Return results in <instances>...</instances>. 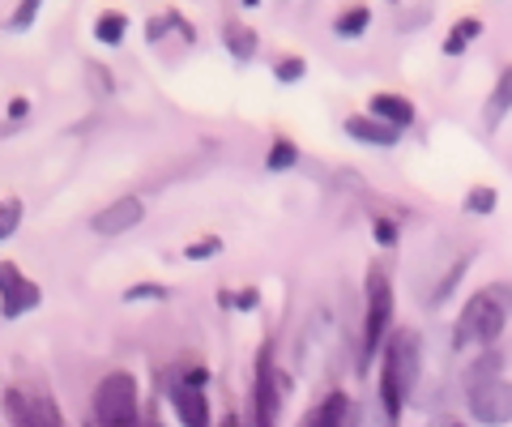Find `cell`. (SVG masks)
I'll return each mask as SVG.
<instances>
[{
	"instance_id": "cell-7",
	"label": "cell",
	"mask_w": 512,
	"mask_h": 427,
	"mask_svg": "<svg viewBox=\"0 0 512 427\" xmlns=\"http://www.w3.org/2000/svg\"><path fill=\"white\" fill-rule=\"evenodd\" d=\"M0 287H5V321H18L22 312H30L43 299V291L13 261H0Z\"/></svg>"
},
{
	"instance_id": "cell-17",
	"label": "cell",
	"mask_w": 512,
	"mask_h": 427,
	"mask_svg": "<svg viewBox=\"0 0 512 427\" xmlns=\"http://www.w3.org/2000/svg\"><path fill=\"white\" fill-rule=\"evenodd\" d=\"M367 26H372V9L367 5H355V9H346L338 22H333V30H338L342 39H359V35H367Z\"/></svg>"
},
{
	"instance_id": "cell-10",
	"label": "cell",
	"mask_w": 512,
	"mask_h": 427,
	"mask_svg": "<svg viewBox=\"0 0 512 427\" xmlns=\"http://www.w3.org/2000/svg\"><path fill=\"white\" fill-rule=\"evenodd\" d=\"M141 218H146V205H141V197H120V201H111L107 210L94 214L90 231H99V235H120V231H133Z\"/></svg>"
},
{
	"instance_id": "cell-23",
	"label": "cell",
	"mask_w": 512,
	"mask_h": 427,
	"mask_svg": "<svg viewBox=\"0 0 512 427\" xmlns=\"http://www.w3.org/2000/svg\"><path fill=\"white\" fill-rule=\"evenodd\" d=\"M171 291L167 287H158V282H137V287H128L124 291V299L128 304H141V299H167Z\"/></svg>"
},
{
	"instance_id": "cell-35",
	"label": "cell",
	"mask_w": 512,
	"mask_h": 427,
	"mask_svg": "<svg viewBox=\"0 0 512 427\" xmlns=\"http://www.w3.org/2000/svg\"><path fill=\"white\" fill-rule=\"evenodd\" d=\"M222 427H235V419H231V415H227V419H222Z\"/></svg>"
},
{
	"instance_id": "cell-13",
	"label": "cell",
	"mask_w": 512,
	"mask_h": 427,
	"mask_svg": "<svg viewBox=\"0 0 512 427\" xmlns=\"http://www.w3.org/2000/svg\"><path fill=\"white\" fill-rule=\"evenodd\" d=\"M372 116L384 120V124H393V129H406V124H414V103L402 99V94H376Z\"/></svg>"
},
{
	"instance_id": "cell-30",
	"label": "cell",
	"mask_w": 512,
	"mask_h": 427,
	"mask_svg": "<svg viewBox=\"0 0 512 427\" xmlns=\"http://www.w3.org/2000/svg\"><path fill=\"white\" fill-rule=\"evenodd\" d=\"M256 304H261V295H256L252 287H248V291H239V295H235V308H239V312H252Z\"/></svg>"
},
{
	"instance_id": "cell-31",
	"label": "cell",
	"mask_w": 512,
	"mask_h": 427,
	"mask_svg": "<svg viewBox=\"0 0 512 427\" xmlns=\"http://www.w3.org/2000/svg\"><path fill=\"white\" fill-rule=\"evenodd\" d=\"M457 30H461L466 39H478V35H483V22H478V18H466V22H457Z\"/></svg>"
},
{
	"instance_id": "cell-27",
	"label": "cell",
	"mask_w": 512,
	"mask_h": 427,
	"mask_svg": "<svg viewBox=\"0 0 512 427\" xmlns=\"http://www.w3.org/2000/svg\"><path fill=\"white\" fill-rule=\"evenodd\" d=\"M86 77H90V86H94V94H111V73L103 69V65H86Z\"/></svg>"
},
{
	"instance_id": "cell-32",
	"label": "cell",
	"mask_w": 512,
	"mask_h": 427,
	"mask_svg": "<svg viewBox=\"0 0 512 427\" xmlns=\"http://www.w3.org/2000/svg\"><path fill=\"white\" fill-rule=\"evenodd\" d=\"M167 22H171V18H167ZM167 22H154V18H150V26H146V39H150V43L163 39V35H167Z\"/></svg>"
},
{
	"instance_id": "cell-6",
	"label": "cell",
	"mask_w": 512,
	"mask_h": 427,
	"mask_svg": "<svg viewBox=\"0 0 512 427\" xmlns=\"http://www.w3.org/2000/svg\"><path fill=\"white\" fill-rule=\"evenodd\" d=\"M252 410H256V427H278V410H282V376H278V368H274V351H269V346H261V355H256Z\"/></svg>"
},
{
	"instance_id": "cell-25",
	"label": "cell",
	"mask_w": 512,
	"mask_h": 427,
	"mask_svg": "<svg viewBox=\"0 0 512 427\" xmlns=\"http://www.w3.org/2000/svg\"><path fill=\"white\" fill-rule=\"evenodd\" d=\"M214 252H222V240H218V235H210V240H197V244H188V248H184V257H188V261H205V257H214Z\"/></svg>"
},
{
	"instance_id": "cell-16",
	"label": "cell",
	"mask_w": 512,
	"mask_h": 427,
	"mask_svg": "<svg viewBox=\"0 0 512 427\" xmlns=\"http://www.w3.org/2000/svg\"><path fill=\"white\" fill-rule=\"evenodd\" d=\"M495 376H500V351H495V346H491V351H483V355H478V359L470 363L466 372H461V381H466V389H470V385L495 381Z\"/></svg>"
},
{
	"instance_id": "cell-12",
	"label": "cell",
	"mask_w": 512,
	"mask_h": 427,
	"mask_svg": "<svg viewBox=\"0 0 512 427\" xmlns=\"http://www.w3.org/2000/svg\"><path fill=\"white\" fill-rule=\"evenodd\" d=\"M346 133L355 141H367V146H397L402 141V129H393V124H384L376 116H350Z\"/></svg>"
},
{
	"instance_id": "cell-1",
	"label": "cell",
	"mask_w": 512,
	"mask_h": 427,
	"mask_svg": "<svg viewBox=\"0 0 512 427\" xmlns=\"http://www.w3.org/2000/svg\"><path fill=\"white\" fill-rule=\"evenodd\" d=\"M423 372V342L414 329H397L384 346V376H380V415L397 427L402 419V406L410 402L414 385H419Z\"/></svg>"
},
{
	"instance_id": "cell-34",
	"label": "cell",
	"mask_w": 512,
	"mask_h": 427,
	"mask_svg": "<svg viewBox=\"0 0 512 427\" xmlns=\"http://www.w3.org/2000/svg\"><path fill=\"white\" fill-rule=\"evenodd\" d=\"M427 427H466V423H461V419H453V415H440L436 423H427Z\"/></svg>"
},
{
	"instance_id": "cell-11",
	"label": "cell",
	"mask_w": 512,
	"mask_h": 427,
	"mask_svg": "<svg viewBox=\"0 0 512 427\" xmlns=\"http://www.w3.org/2000/svg\"><path fill=\"white\" fill-rule=\"evenodd\" d=\"M355 423V406H350L346 393H329L325 402H316L308 410V419H303V427H350Z\"/></svg>"
},
{
	"instance_id": "cell-19",
	"label": "cell",
	"mask_w": 512,
	"mask_h": 427,
	"mask_svg": "<svg viewBox=\"0 0 512 427\" xmlns=\"http://www.w3.org/2000/svg\"><path fill=\"white\" fill-rule=\"evenodd\" d=\"M124 13H103V18H99V26H94V39H99V43H120L124 39Z\"/></svg>"
},
{
	"instance_id": "cell-9",
	"label": "cell",
	"mask_w": 512,
	"mask_h": 427,
	"mask_svg": "<svg viewBox=\"0 0 512 427\" xmlns=\"http://www.w3.org/2000/svg\"><path fill=\"white\" fill-rule=\"evenodd\" d=\"M171 406H175V415H180L184 427H214L210 423V402H205V389L184 381V376L171 385Z\"/></svg>"
},
{
	"instance_id": "cell-20",
	"label": "cell",
	"mask_w": 512,
	"mask_h": 427,
	"mask_svg": "<svg viewBox=\"0 0 512 427\" xmlns=\"http://www.w3.org/2000/svg\"><path fill=\"white\" fill-rule=\"evenodd\" d=\"M295 158H299L295 141H291V137H278V141H274V150H269V171H286V167H295Z\"/></svg>"
},
{
	"instance_id": "cell-3",
	"label": "cell",
	"mask_w": 512,
	"mask_h": 427,
	"mask_svg": "<svg viewBox=\"0 0 512 427\" xmlns=\"http://www.w3.org/2000/svg\"><path fill=\"white\" fill-rule=\"evenodd\" d=\"M389 321H393V287L384 270L367 274V312H363V342H359V372L376 359L384 334H389Z\"/></svg>"
},
{
	"instance_id": "cell-4",
	"label": "cell",
	"mask_w": 512,
	"mask_h": 427,
	"mask_svg": "<svg viewBox=\"0 0 512 427\" xmlns=\"http://www.w3.org/2000/svg\"><path fill=\"white\" fill-rule=\"evenodd\" d=\"M94 423L99 427H141L137 419V381L128 372H111L94 389Z\"/></svg>"
},
{
	"instance_id": "cell-18",
	"label": "cell",
	"mask_w": 512,
	"mask_h": 427,
	"mask_svg": "<svg viewBox=\"0 0 512 427\" xmlns=\"http://www.w3.org/2000/svg\"><path fill=\"white\" fill-rule=\"evenodd\" d=\"M466 270H470V257H461V261H453V265H448V274L436 282V291H431V304H444V299L457 291V282L466 278Z\"/></svg>"
},
{
	"instance_id": "cell-22",
	"label": "cell",
	"mask_w": 512,
	"mask_h": 427,
	"mask_svg": "<svg viewBox=\"0 0 512 427\" xmlns=\"http://www.w3.org/2000/svg\"><path fill=\"white\" fill-rule=\"evenodd\" d=\"M18 223H22V201H5V210H0V240H9L13 231H18Z\"/></svg>"
},
{
	"instance_id": "cell-26",
	"label": "cell",
	"mask_w": 512,
	"mask_h": 427,
	"mask_svg": "<svg viewBox=\"0 0 512 427\" xmlns=\"http://www.w3.org/2000/svg\"><path fill=\"white\" fill-rule=\"evenodd\" d=\"M274 77H278V82H299V77H303V60H299V56H286V60H278Z\"/></svg>"
},
{
	"instance_id": "cell-28",
	"label": "cell",
	"mask_w": 512,
	"mask_h": 427,
	"mask_svg": "<svg viewBox=\"0 0 512 427\" xmlns=\"http://www.w3.org/2000/svg\"><path fill=\"white\" fill-rule=\"evenodd\" d=\"M376 244H384V248L397 244V227L389 223V218H376Z\"/></svg>"
},
{
	"instance_id": "cell-15",
	"label": "cell",
	"mask_w": 512,
	"mask_h": 427,
	"mask_svg": "<svg viewBox=\"0 0 512 427\" xmlns=\"http://www.w3.org/2000/svg\"><path fill=\"white\" fill-rule=\"evenodd\" d=\"M508 112H512V69H504L500 82H495V90H491V99H487V124L495 129V124H500Z\"/></svg>"
},
{
	"instance_id": "cell-24",
	"label": "cell",
	"mask_w": 512,
	"mask_h": 427,
	"mask_svg": "<svg viewBox=\"0 0 512 427\" xmlns=\"http://www.w3.org/2000/svg\"><path fill=\"white\" fill-rule=\"evenodd\" d=\"M35 18H39V0H22V5L9 13V30H26Z\"/></svg>"
},
{
	"instance_id": "cell-2",
	"label": "cell",
	"mask_w": 512,
	"mask_h": 427,
	"mask_svg": "<svg viewBox=\"0 0 512 427\" xmlns=\"http://www.w3.org/2000/svg\"><path fill=\"white\" fill-rule=\"evenodd\" d=\"M512 316V287L508 282H491V287L474 291L466 299V308H461L457 325H453V346L461 351V346H483V351H491L495 338L504 334Z\"/></svg>"
},
{
	"instance_id": "cell-21",
	"label": "cell",
	"mask_w": 512,
	"mask_h": 427,
	"mask_svg": "<svg viewBox=\"0 0 512 427\" xmlns=\"http://www.w3.org/2000/svg\"><path fill=\"white\" fill-rule=\"evenodd\" d=\"M495 201H500V193H495V188H487V184H478V188H470L466 210H474V214H495Z\"/></svg>"
},
{
	"instance_id": "cell-8",
	"label": "cell",
	"mask_w": 512,
	"mask_h": 427,
	"mask_svg": "<svg viewBox=\"0 0 512 427\" xmlns=\"http://www.w3.org/2000/svg\"><path fill=\"white\" fill-rule=\"evenodd\" d=\"M329 346H333V316L329 312H312V321H308V329H303V338H299V363H303V372L325 368Z\"/></svg>"
},
{
	"instance_id": "cell-14",
	"label": "cell",
	"mask_w": 512,
	"mask_h": 427,
	"mask_svg": "<svg viewBox=\"0 0 512 427\" xmlns=\"http://www.w3.org/2000/svg\"><path fill=\"white\" fill-rule=\"evenodd\" d=\"M222 43L231 47L235 60H252L256 56V30L244 22H222Z\"/></svg>"
},
{
	"instance_id": "cell-5",
	"label": "cell",
	"mask_w": 512,
	"mask_h": 427,
	"mask_svg": "<svg viewBox=\"0 0 512 427\" xmlns=\"http://www.w3.org/2000/svg\"><path fill=\"white\" fill-rule=\"evenodd\" d=\"M466 406H470V419L483 423V427H504V423H512V381L495 376V381L470 385V389H466Z\"/></svg>"
},
{
	"instance_id": "cell-29",
	"label": "cell",
	"mask_w": 512,
	"mask_h": 427,
	"mask_svg": "<svg viewBox=\"0 0 512 427\" xmlns=\"http://www.w3.org/2000/svg\"><path fill=\"white\" fill-rule=\"evenodd\" d=\"M466 43H470V39H466V35H461V30L453 26V35L444 39V56H461V52H466Z\"/></svg>"
},
{
	"instance_id": "cell-33",
	"label": "cell",
	"mask_w": 512,
	"mask_h": 427,
	"mask_svg": "<svg viewBox=\"0 0 512 427\" xmlns=\"http://www.w3.org/2000/svg\"><path fill=\"white\" fill-rule=\"evenodd\" d=\"M26 112H30V103H26V99H18V103H9V116H13V120H22Z\"/></svg>"
}]
</instances>
